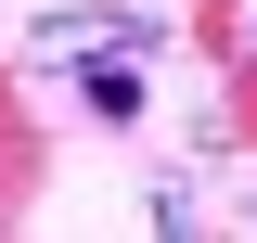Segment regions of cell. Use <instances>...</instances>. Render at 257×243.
<instances>
[{
	"mask_svg": "<svg viewBox=\"0 0 257 243\" xmlns=\"http://www.w3.org/2000/svg\"><path fill=\"white\" fill-rule=\"evenodd\" d=\"M142 52H155V38H116V52H90V64H77V102H90V116H142Z\"/></svg>",
	"mask_w": 257,
	"mask_h": 243,
	"instance_id": "cell-1",
	"label": "cell"
}]
</instances>
